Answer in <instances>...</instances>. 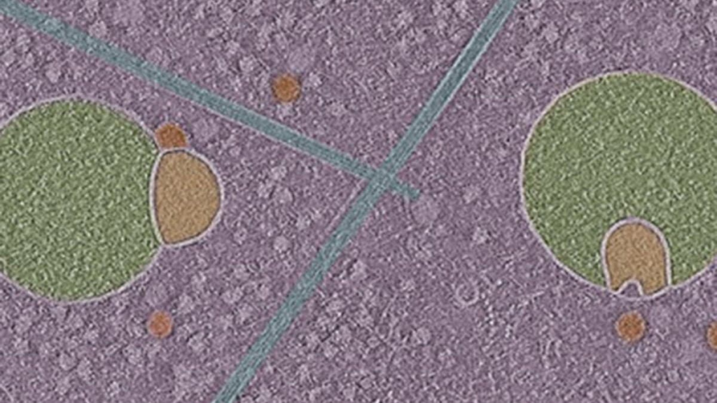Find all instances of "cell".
Here are the masks:
<instances>
[{"mask_svg": "<svg viewBox=\"0 0 717 403\" xmlns=\"http://www.w3.org/2000/svg\"><path fill=\"white\" fill-rule=\"evenodd\" d=\"M221 204L216 176L201 158L186 150L165 153L156 168L153 205L165 241L194 238L208 229Z\"/></svg>", "mask_w": 717, "mask_h": 403, "instance_id": "3", "label": "cell"}, {"mask_svg": "<svg viewBox=\"0 0 717 403\" xmlns=\"http://www.w3.org/2000/svg\"><path fill=\"white\" fill-rule=\"evenodd\" d=\"M285 68L277 80L284 120L307 138L356 162L391 136L408 80L392 27L367 1L288 5Z\"/></svg>", "mask_w": 717, "mask_h": 403, "instance_id": "2", "label": "cell"}, {"mask_svg": "<svg viewBox=\"0 0 717 403\" xmlns=\"http://www.w3.org/2000/svg\"><path fill=\"white\" fill-rule=\"evenodd\" d=\"M158 148L123 111L47 101L1 132V270L36 297L80 302L114 293L151 262L150 195Z\"/></svg>", "mask_w": 717, "mask_h": 403, "instance_id": "1", "label": "cell"}]
</instances>
